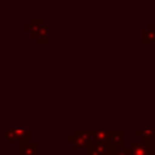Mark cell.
<instances>
[{
    "instance_id": "4",
    "label": "cell",
    "mask_w": 155,
    "mask_h": 155,
    "mask_svg": "<svg viewBox=\"0 0 155 155\" xmlns=\"http://www.w3.org/2000/svg\"><path fill=\"white\" fill-rule=\"evenodd\" d=\"M5 139L8 142H18V143H23V142H31V131L30 129H10L5 132Z\"/></svg>"
},
{
    "instance_id": "7",
    "label": "cell",
    "mask_w": 155,
    "mask_h": 155,
    "mask_svg": "<svg viewBox=\"0 0 155 155\" xmlns=\"http://www.w3.org/2000/svg\"><path fill=\"white\" fill-rule=\"evenodd\" d=\"M42 26H44V19L42 18H31L29 23H26L23 26V29L26 30V31H29L31 37L35 38L37 37L38 30H40Z\"/></svg>"
},
{
    "instance_id": "14",
    "label": "cell",
    "mask_w": 155,
    "mask_h": 155,
    "mask_svg": "<svg viewBox=\"0 0 155 155\" xmlns=\"http://www.w3.org/2000/svg\"><path fill=\"white\" fill-rule=\"evenodd\" d=\"M80 155H88V154H87V153H84V154H80Z\"/></svg>"
},
{
    "instance_id": "11",
    "label": "cell",
    "mask_w": 155,
    "mask_h": 155,
    "mask_svg": "<svg viewBox=\"0 0 155 155\" xmlns=\"http://www.w3.org/2000/svg\"><path fill=\"white\" fill-rule=\"evenodd\" d=\"M137 137H142V139H151V140H155V129H137L135 132Z\"/></svg>"
},
{
    "instance_id": "5",
    "label": "cell",
    "mask_w": 155,
    "mask_h": 155,
    "mask_svg": "<svg viewBox=\"0 0 155 155\" xmlns=\"http://www.w3.org/2000/svg\"><path fill=\"white\" fill-rule=\"evenodd\" d=\"M86 153L88 155H112L113 154L106 144H104V143H95V142H91L86 147Z\"/></svg>"
},
{
    "instance_id": "3",
    "label": "cell",
    "mask_w": 155,
    "mask_h": 155,
    "mask_svg": "<svg viewBox=\"0 0 155 155\" xmlns=\"http://www.w3.org/2000/svg\"><path fill=\"white\" fill-rule=\"evenodd\" d=\"M106 146L113 154L117 153L121 148H124V131H121V129H110Z\"/></svg>"
},
{
    "instance_id": "9",
    "label": "cell",
    "mask_w": 155,
    "mask_h": 155,
    "mask_svg": "<svg viewBox=\"0 0 155 155\" xmlns=\"http://www.w3.org/2000/svg\"><path fill=\"white\" fill-rule=\"evenodd\" d=\"M142 41L146 44L155 42V27L153 25H148L147 30H144V31L142 33Z\"/></svg>"
},
{
    "instance_id": "12",
    "label": "cell",
    "mask_w": 155,
    "mask_h": 155,
    "mask_svg": "<svg viewBox=\"0 0 155 155\" xmlns=\"http://www.w3.org/2000/svg\"><path fill=\"white\" fill-rule=\"evenodd\" d=\"M112 155H132L131 153V150H129L128 147H124V148H121V150H118L117 153H114V154H112Z\"/></svg>"
},
{
    "instance_id": "6",
    "label": "cell",
    "mask_w": 155,
    "mask_h": 155,
    "mask_svg": "<svg viewBox=\"0 0 155 155\" xmlns=\"http://www.w3.org/2000/svg\"><path fill=\"white\" fill-rule=\"evenodd\" d=\"M18 155H38V144L35 142L18 143Z\"/></svg>"
},
{
    "instance_id": "13",
    "label": "cell",
    "mask_w": 155,
    "mask_h": 155,
    "mask_svg": "<svg viewBox=\"0 0 155 155\" xmlns=\"http://www.w3.org/2000/svg\"><path fill=\"white\" fill-rule=\"evenodd\" d=\"M46 155H60V154H46Z\"/></svg>"
},
{
    "instance_id": "15",
    "label": "cell",
    "mask_w": 155,
    "mask_h": 155,
    "mask_svg": "<svg viewBox=\"0 0 155 155\" xmlns=\"http://www.w3.org/2000/svg\"><path fill=\"white\" fill-rule=\"evenodd\" d=\"M38 155H46V154H38Z\"/></svg>"
},
{
    "instance_id": "8",
    "label": "cell",
    "mask_w": 155,
    "mask_h": 155,
    "mask_svg": "<svg viewBox=\"0 0 155 155\" xmlns=\"http://www.w3.org/2000/svg\"><path fill=\"white\" fill-rule=\"evenodd\" d=\"M109 134H110V131H106V129H97V131H93V142L106 144L107 139H109Z\"/></svg>"
},
{
    "instance_id": "10",
    "label": "cell",
    "mask_w": 155,
    "mask_h": 155,
    "mask_svg": "<svg viewBox=\"0 0 155 155\" xmlns=\"http://www.w3.org/2000/svg\"><path fill=\"white\" fill-rule=\"evenodd\" d=\"M49 38H51V34H49V27L46 26V25H44V26L38 30L35 40H37L38 42L44 44V42H49Z\"/></svg>"
},
{
    "instance_id": "1",
    "label": "cell",
    "mask_w": 155,
    "mask_h": 155,
    "mask_svg": "<svg viewBox=\"0 0 155 155\" xmlns=\"http://www.w3.org/2000/svg\"><path fill=\"white\" fill-rule=\"evenodd\" d=\"M67 140L72 143L75 148H86L93 142V131L91 129H87V131L76 129V131H74L72 135L67 136Z\"/></svg>"
},
{
    "instance_id": "2",
    "label": "cell",
    "mask_w": 155,
    "mask_h": 155,
    "mask_svg": "<svg viewBox=\"0 0 155 155\" xmlns=\"http://www.w3.org/2000/svg\"><path fill=\"white\" fill-rule=\"evenodd\" d=\"M132 155H155V144L151 139H142V142H131L128 144Z\"/></svg>"
}]
</instances>
